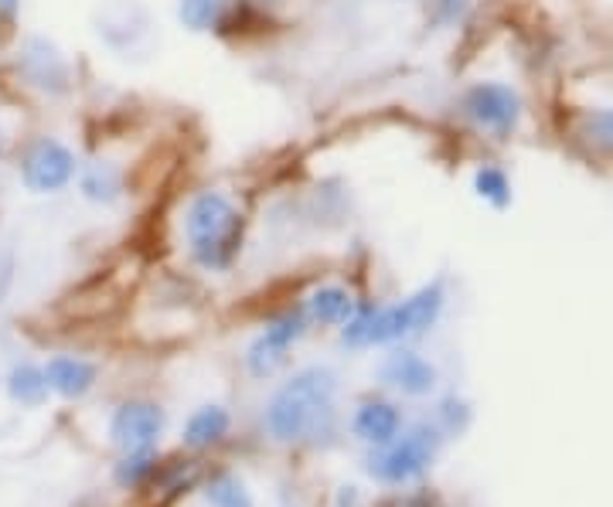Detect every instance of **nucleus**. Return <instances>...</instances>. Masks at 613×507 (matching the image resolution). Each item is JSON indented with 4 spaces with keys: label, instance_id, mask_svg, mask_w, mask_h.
I'll return each mask as SVG.
<instances>
[{
    "label": "nucleus",
    "instance_id": "a211bd4d",
    "mask_svg": "<svg viewBox=\"0 0 613 507\" xmlns=\"http://www.w3.org/2000/svg\"><path fill=\"white\" fill-rule=\"evenodd\" d=\"M8 392L14 402L21 405H41L48 398V378H45V368L32 365V362H24V365H14L11 375H8Z\"/></svg>",
    "mask_w": 613,
    "mask_h": 507
},
{
    "label": "nucleus",
    "instance_id": "dca6fc26",
    "mask_svg": "<svg viewBox=\"0 0 613 507\" xmlns=\"http://www.w3.org/2000/svg\"><path fill=\"white\" fill-rule=\"evenodd\" d=\"M233 0H177V21L191 35H222Z\"/></svg>",
    "mask_w": 613,
    "mask_h": 507
},
{
    "label": "nucleus",
    "instance_id": "423d86ee",
    "mask_svg": "<svg viewBox=\"0 0 613 507\" xmlns=\"http://www.w3.org/2000/svg\"><path fill=\"white\" fill-rule=\"evenodd\" d=\"M440 443H443L440 429L429 426V422H420V426L409 429L405 436L399 433L389 446H381L368 460V473L378 477L381 484H405V480L426 473V467L433 464Z\"/></svg>",
    "mask_w": 613,
    "mask_h": 507
},
{
    "label": "nucleus",
    "instance_id": "aec40b11",
    "mask_svg": "<svg viewBox=\"0 0 613 507\" xmlns=\"http://www.w3.org/2000/svg\"><path fill=\"white\" fill-rule=\"evenodd\" d=\"M150 473H153V449H140V453H123L113 477L120 487L130 491V487H140Z\"/></svg>",
    "mask_w": 613,
    "mask_h": 507
},
{
    "label": "nucleus",
    "instance_id": "6ab92c4d",
    "mask_svg": "<svg viewBox=\"0 0 613 507\" xmlns=\"http://www.w3.org/2000/svg\"><path fill=\"white\" fill-rule=\"evenodd\" d=\"M576 137L586 147L603 150V154H613V106L583 110L579 119H576Z\"/></svg>",
    "mask_w": 613,
    "mask_h": 507
},
{
    "label": "nucleus",
    "instance_id": "20e7f679",
    "mask_svg": "<svg viewBox=\"0 0 613 507\" xmlns=\"http://www.w3.org/2000/svg\"><path fill=\"white\" fill-rule=\"evenodd\" d=\"M456 113L464 116L477 134L504 143L518 134V126L525 119V99L515 86L484 79V83H471L460 92Z\"/></svg>",
    "mask_w": 613,
    "mask_h": 507
},
{
    "label": "nucleus",
    "instance_id": "0eeeda50",
    "mask_svg": "<svg viewBox=\"0 0 613 507\" xmlns=\"http://www.w3.org/2000/svg\"><path fill=\"white\" fill-rule=\"evenodd\" d=\"M17 75L24 79V86H32L41 96H51V99L68 96L72 86H75V65L68 62V55L55 41L41 38V35H28L21 41Z\"/></svg>",
    "mask_w": 613,
    "mask_h": 507
},
{
    "label": "nucleus",
    "instance_id": "393cba45",
    "mask_svg": "<svg viewBox=\"0 0 613 507\" xmlns=\"http://www.w3.org/2000/svg\"><path fill=\"white\" fill-rule=\"evenodd\" d=\"M8 147H11V140H8V130H4V126H0V161H4Z\"/></svg>",
    "mask_w": 613,
    "mask_h": 507
},
{
    "label": "nucleus",
    "instance_id": "f3484780",
    "mask_svg": "<svg viewBox=\"0 0 613 507\" xmlns=\"http://www.w3.org/2000/svg\"><path fill=\"white\" fill-rule=\"evenodd\" d=\"M471 188L495 212L511 208V201H515V185H511V174L501 164H480L471 177Z\"/></svg>",
    "mask_w": 613,
    "mask_h": 507
},
{
    "label": "nucleus",
    "instance_id": "f8f14e48",
    "mask_svg": "<svg viewBox=\"0 0 613 507\" xmlns=\"http://www.w3.org/2000/svg\"><path fill=\"white\" fill-rule=\"evenodd\" d=\"M311 327H345L358 307V296L345 283H321L300 303Z\"/></svg>",
    "mask_w": 613,
    "mask_h": 507
},
{
    "label": "nucleus",
    "instance_id": "7ed1b4c3",
    "mask_svg": "<svg viewBox=\"0 0 613 507\" xmlns=\"http://www.w3.org/2000/svg\"><path fill=\"white\" fill-rule=\"evenodd\" d=\"M338 375L327 365L300 368L290 382H284L266 405V433L279 443H297L314 436L321 422L335 413Z\"/></svg>",
    "mask_w": 613,
    "mask_h": 507
},
{
    "label": "nucleus",
    "instance_id": "ddd939ff",
    "mask_svg": "<svg viewBox=\"0 0 613 507\" xmlns=\"http://www.w3.org/2000/svg\"><path fill=\"white\" fill-rule=\"evenodd\" d=\"M45 378L48 389L59 392L62 398H83L86 392H92L99 368L89 358H79V354H55L45 365Z\"/></svg>",
    "mask_w": 613,
    "mask_h": 507
},
{
    "label": "nucleus",
    "instance_id": "39448f33",
    "mask_svg": "<svg viewBox=\"0 0 613 507\" xmlns=\"http://www.w3.org/2000/svg\"><path fill=\"white\" fill-rule=\"evenodd\" d=\"M79 154L59 137H32L21 150V161H17V177H21V188L51 198V194H62L75 185V177H79Z\"/></svg>",
    "mask_w": 613,
    "mask_h": 507
},
{
    "label": "nucleus",
    "instance_id": "f257e3e1",
    "mask_svg": "<svg viewBox=\"0 0 613 507\" xmlns=\"http://www.w3.org/2000/svg\"><path fill=\"white\" fill-rule=\"evenodd\" d=\"M188 259L204 272H228L246 242V212L225 188H198L182 212Z\"/></svg>",
    "mask_w": 613,
    "mask_h": 507
},
{
    "label": "nucleus",
    "instance_id": "f03ea898",
    "mask_svg": "<svg viewBox=\"0 0 613 507\" xmlns=\"http://www.w3.org/2000/svg\"><path fill=\"white\" fill-rule=\"evenodd\" d=\"M447 307V283L429 280L396 303H358L348 324L341 327V344L351 351L402 344L437 327Z\"/></svg>",
    "mask_w": 613,
    "mask_h": 507
},
{
    "label": "nucleus",
    "instance_id": "4468645a",
    "mask_svg": "<svg viewBox=\"0 0 613 507\" xmlns=\"http://www.w3.org/2000/svg\"><path fill=\"white\" fill-rule=\"evenodd\" d=\"M354 436L368 443V446H389L399 433H402V413L396 409L392 402H365L358 405V413L351 419Z\"/></svg>",
    "mask_w": 613,
    "mask_h": 507
},
{
    "label": "nucleus",
    "instance_id": "2eb2a0df",
    "mask_svg": "<svg viewBox=\"0 0 613 507\" xmlns=\"http://www.w3.org/2000/svg\"><path fill=\"white\" fill-rule=\"evenodd\" d=\"M228 426H233L228 409H222V405H201V409L185 422L182 440H185L188 449H209L228 433Z\"/></svg>",
    "mask_w": 613,
    "mask_h": 507
},
{
    "label": "nucleus",
    "instance_id": "5701e85b",
    "mask_svg": "<svg viewBox=\"0 0 613 507\" xmlns=\"http://www.w3.org/2000/svg\"><path fill=\"white\" fill-rule=\"evenodd\" d=\"M11 272H14V256H11V249H0V296H4L8 287H11Z\"/></svg>",
    "mask_w": 613,
    "mask_h": 507
},
{
    "label": "nucleus",
    "instance_id": "4be33fe9",
    "mask_svg": "<svg viewBox=\"0 0 613 507\" xmlns=\"http://www.w3.org/2000/svg\"><path fill=\"white\" fill-rule=\"evenodd\" d=\"M471 0H426V17L437 28H453V24L467 14Z\"/></svg>",
    "mask_w": 613,
    "mask_h": 507
},
{
    "label": "nucleus",
    "instance_id": "9d476101",
    "mask_svg": "<svg viewBox=\"0 0 613 507\" xmlns=\"http://www.w3.org/2000/svg\"><path fill=\"white\" fill-rule=\"evenodd\" d=\"M164 426H167V416H164L161 405L126 402L110 419V440L123 453H140V449H150L153 443L161 440Z\"/></svg>",
    "mask_w": 613,
    "mask_h": 507
},
{
    "label": "nucleus",
    "instance_id": "b1692460",
    "mask_svg": "<svg viewBox=\"0 0 613 507\" xmlns=\"http://www.w3.org/2000/svg\"><path fill=\"white\" fill-rule=\"evenodd\" d=\"M21 11V0H0V21H11Z\"/></svg>",
    "mask_w": 613,
    "mask_h": 507
},
{
    "label": "nucleus",
    "instance_id": "412c9836",
    "mask_svg": "<svg viewBox=\"0 0 613 507\" xmlns=\"http://www.w3.org/2000/svg\"><path fill=\"white\" fill-rule=\"evenodd\" d=\"M204 497H209L212 507H255L249 491L239 484L236 477H218L212 480L209 487H204Z\"/></svg>",
    "mask_w": 613,
    "mask_h": 507
},
{
    "label": "nucleus",
    "instance_id": "9b49d317",
    "mask_svg": "<svg viewBox=\"0 0 613 507\" xmlns=\"http://www.w3.org/2000/svg\"><path fill=\"white\" fill-rule=\"evenodd\" d=\"M75 188L89 201V205L99 208H113L130 194V174L120 161L110 157H92L79 164V177H75Z\"/></svg>",
    "mask_w": 613,
    "mask_h": 507
},
{
    "label": "nucleus",
    "instance_id": "1a4fd4ad",
    "mask_svg": "<svg viewBox=\"0 0 613 507\" xmlns=\"http://www.w3.org/2000/svg\"><path fill=\"white\" fill-rule=\"evenodd\" d=\"M378 382L392 389V392H402L409 398H423L429 392H437V382H440V371L429 358H423L420 351L413 347H392L386 358L378 362Z\"/></svg>",
    "mask_w": 613,
    "mask_h": 507
},
{
    "label": "nucleus",
    "instance_id": "6e6552de",
    "mask_svg": "<svg viewBox=\"0 0 613 507\" xmlns=\"http://www.w3.org/2000/svg\"><path fill=\"white\" fill-rule=\"evenodd\" d=\"M311 331L303 307H290L279 317H273L260 334H255L246 347V368L252 378H273L279 368L290 362L293 344Z\"/></svg>",
    "mask_w": 613,
    "mask_h": 507
}]
</instances>
